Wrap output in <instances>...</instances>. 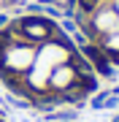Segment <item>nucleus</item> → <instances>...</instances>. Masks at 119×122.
<instances>
[{"label":"nucleus","instance_id":"f257e3e1","mask_svg":"<svg viewBox=\"0 0 119 122\" xmlns=\"http://www.w3.org/2000/svg\"><path fill=\"white\" fill-rule=\"evenodd\" d=\"M0 81L24 103L54 109L97 90L92 62L49 16L27 14L0 27Z\"/></svg>","mask_w":119,"mask_h":122},{"label":"nucleus","instance_id":"f03ea898","mask_svg":"<svg viewBox=\"0 0 119 122\" xmlns=\"http://www.w3.org/2000/svg\"><path fill=\"white\" fill-rule=\"evenodd\" d=\"M73 22L103 65L119 68V0H71Z\"/></svg>","mask_w":119,"mask_h":122},{"label":"nucleus","instance_id":"7ed1b4c3","mask_svg":"<svg viewBox=\"0 0 119 122\" xmlns=\"http://www.w3.org/2000/svg\"><path fill=\"white\" fill-rule=\"evenodd\" d=\"M0 122H3V119H0Z\"/></svg>","mask_w":119,"mask_h":122}]
</instances>
